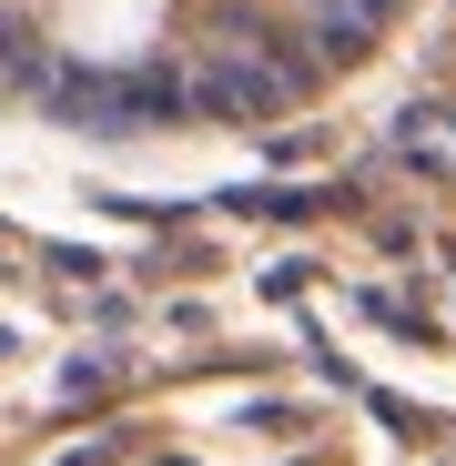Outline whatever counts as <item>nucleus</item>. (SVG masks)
Segmentation results:
<instances>
[{"label":"nucleus","mask_w":456,"mask_h":466,"mask_svg":"<svg viewBox=\"0 0 456 466\" xmlns=\"http://www.w3.org/2000/svg\"><path fill=\"white\" fill-rule=\"evenodd\" d=\"M416 0H0V102L61 132H254L396 41Z\"/></svg>","instance_id":"f257e3e1"}]
</instances>
